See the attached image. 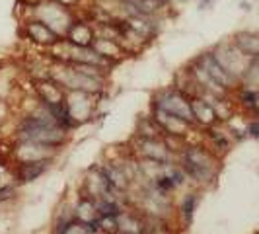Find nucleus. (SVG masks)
<instances>
[{"label":"nucleus","mask_w":259,"mask_h":234,"mask_svg":"<svg viewBox=\"0 0 259 234\" xmlns=\"http://www.w3.org/2000/svg\"><path fill=\"white\" fill-rule=\"evenodd\" d=\"M20 131H22V135L29 143H39L45 144V146L59 144L65 139L63 129L57 125V121L51 115L47 119H43V117H27L26 121L22 123Z\"/></svg>","instance_id":"obj_1"},{"label":"nucleus","mask_w":259,"mask_h":234,"mask_svg":"<svg viewBox=\"0 0 259 234\" xmlns=\"http://www.w3.org/2000/svg\"><path fill=\"white\" fill-rule=\"evenodd\" d=\"M183 168L189 176H193L195 180H208L214 172L212 166V158L201 150V148H193V150H187L183 156Z\"/></svg>","instance_id":"obj_2"},{"label":"nucleus","mask_w":259,"mask_h":234,"mask_svg":"<svg viewBox=\"0 0 259 234\" xmlns=\"http://www.w3.org/2000/svg\"><path fill=\"white\" fill-rule=\"evenodd\" d=\"M160 109L162 111H166L169 115H176L183 119V121H193V109H191V104L183 98L182 94H178V92H168L160 102Z\"/></svg>","instance_id":"obj_3"},{"label":"nucleus","mask_w":259,"mask_h":234,"mask_svg":"<svg viewBox=\"0 0 259 234\" xmlns=\"http://www.w3.org/2000/svg\"><path fill=\"white\" fill-rule=\"evenodd\" d=\"M199 66H201V70H205V72H207L208 76L212 78L219 86H224V88H226V86L232 84L234 76L224 70V66L217 61L214 55H203V57L199 59Z\"/></svg>","instance_id":"obj_4"},{"label":"nucleus","mask_w":259,"mask_h":234,"mask_svg":"<svg viewBox=\"0 0 259 234\" xmlns=\"http://www.w3.org/2000/svg\"><path fill=\"white\" fill-rule=\"evenodd\" d=\"M27 31H29L31 39H35L37 43H55L57 41V33L47 24H41V22H31L27 26Z\"/></svg>","instance_id":"obj_5"},{"label":"nucleus","mask_w":259,"mask_h":234,"mask_svg":"<svg viewBox=\"0 0 259 234\" xmlns=\"http://www.w3.org/2000/svg\"><path fill=\"white\" fill-rule=\"evenodd\" d=\"M236 47L242 49L247 57H259V37L251 35V33H240L236 37Z\"/></svg>","instance_id":"obj_6"},{"label":"nucleus","mask_w":259,"mask_h":234,"mask_svg":"<svg viewBox=\"0 0 259 234\" xmlns=\"http://www.w3.org/2000/svg\"><path fill=\"white\" fill-rule=\"evenodd\" d=\"M43 170H45V160H29L20 166V178L24 182H31L43 174Z\"/></svg>","instance_id":"obj_7"},{"label":"nucleus","mask_w":259,"mask_h":234,"mask_svg":"<svg viewBox=\"0 0 259 234\" xmlns=\"http://www.w3.org/2000/svg\"><path fill=\"white\" fill-rule=\"evenodd\" d=\"M70 35H72V43H76L80 47H88L94 41V33L86 24H76L70 27Z\"/></svg>","instance_id":"obj_8"},{"label":"nucleus","mask_w":259,"mask_h":234,"mask_svg":"<svg viewBox=\"0 0 259 234\" xmlns=\"http://www.w3.org/2000/svg\"><path fill=\"white\" fill-rule=\"evenodd\" d=\"M193 209H195V197L193 195H187L185 197V201H183V217L187 219V221H191V215H193Z\"/></svg>","instance_id":"obj_9"},{"label":"nucleus","mask_w":259,"mask_h":234,"mask_svg":"<svg viewBox=\"0 0 259 234\" xmlns=\"http://www.w3.org/2000/svg\"><path fill=\"white\" fill-rule=\"evenodd\" d=\"M210 2H212V0H201V4H199V6H201V8H205V6L210 4Z\"/></svg>","instance_id":"obj_10"},{"label":"nucleus","mask_w":259,"mask_h":234,"mask_svg":"<svg viewBox=\"0 0 259 234\" xmlns=\"http://www.w3.org/2000/svg\"><path fill=\"white\" fill-rule=\"evenodd\" d=\"M61 2H63V4H72L74 0H61Z\"/></svg>","instance_id":"obj_11"}]
</instances>
